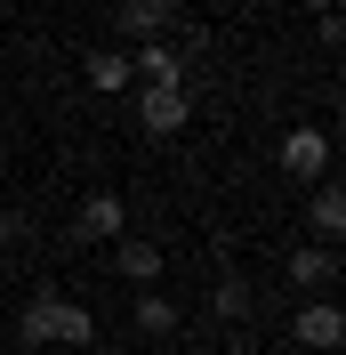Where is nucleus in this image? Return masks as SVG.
<instances>
[{"label": "nucleus", "mask_w": 346, "mask_h": 355, "mask_svg": "<svg viewBox=\"0 0 346 355\" xmlns=\"http://www.w3.org/2000/svg\"><path fill=\"white\" fill-rule=\"evenodd\" d=\"M17 331H24V347H89V339H97V315L73 307L65 291H48V283H41L33 299H24Z\"/></svg>", "instance_id": "f257e3e1"}, {"label": "nucleus", "mask_w": 346, "mask_h": 355, "mask_svg": "<svg viewBox=\"0 0 346 355\" xmlns=\"http://www.w3.org/2000/svg\"><path fill=\"white\" fill-rule=\"evenodd\" d=\"M185 121H194V89L185 81H145L137 89V130L145 137H177Z\"/></svg>", "instance_id": "f03ea898"}, {"label": "nucleus", "mask_w": 346, "mask_h": 355, "mask_svg": "<svg viewBox=\"0 0 346 355\" xmlns=\"http://www.w3.org/2000/svg\"><path fill=\"white\" fill-rule=\"evenodd\" d=\"M274 170L298 178V186H322V178H330V130H282Z\"/></svg>", "instance_id": "7ed1b4c3"}, {"label": "nucleus", "mask_w": 346, "mask_h": 355, "mask_svg": "<svg viewBox=\"0 0 346 355\" xmlns=\"http://www.w3.org/2000/svg\"><path fill=\"white\" fill-rule=\"evenodd\" d=\"M73 234H81V243H121V234H129V202L121 194H89L81 218H73Z\"/></svg>", "instance_id": "20e7f679"}, {"label": "nucleus", "mask_w": 346, "mask_h": 355, "mask_svg": "<svg viewBox=\"0 0 346 355\" xmlns=\"http://www.w3.org/2000/svg\"><path fill=\"white\" fill-rule=\"evenodd\" d=\"M290 331H298V347L330 355V347H338V339H346V315L330 307V299H306V307H298V323H290Z\"/></svg>", "instance_id": "39448f33"}, {"label": "nucleus", "mask_w": 346, "mask_h": 355, "mask_svg": "<svg viewBox=\"0 0 346 355\" xmlns=\"http://www.w3.org/2000/svg\"><path fill=\"white\" fill-rule=\"evenodd\" d=\"M161 266H170V250L145 243V234H121V243H113V275H121V283H153Z\"/></svg>", "instance_id": "423d86ee"}, {"label": "nucleus", "mask_w": 346, "mask_h": 355, "mask_svg": "<svg viewBox=\"0 0 346 355\" xmlns=\"http://www.w3.org/2000/svg\"><path fill=\"white\" fill-rule=\"evenodd\" d=\"M113 33H121V41H161V33H170V0H121Z\"/></svg>", "instance_id": "0eeeda50"}, {"label": "nucleus", "mask_w": 346, "mask_h": 355, "mask_svg": "<svg viewBox=\"0 0 346 355\" xmlns=\"http://www.w3.org/2000/svg\"><path fill=\"white\" fill-rule=\"evenodd\" d=\"M290 283H306V291L338 283V250H330V243H306V250H290Z\"/></svg>", "instance_id": "6e6552de"}, {"label": "nucleus", "mask_w": 346, "mask_h": 355, "mask_svg": "<svg viewBox=\"0 0 346 355\" xmlns=\"http://www.w3.org/2000/svg\"><path fill=\"white\" fill-rule=\"evenodd\" d=\"M306 226H314L322 243H338V234H346V194H338V186H330V178H322V186H314V202H306Z\"/></svg>", "instance_id": "1a4fd4ad"}, {"label": "nucleus", "mask_w": 346, "mask_h": 355, "mask_svg": "<svg viewBox=\"0 0 346 355\" xmlns=\"http://www.w3.org/2000/svg\"><path fill=\"white\" fill-rule=\"evenodd\" d=\"M89 89H105V97L137 89V73H129V49H97V57H89Z\"/></svg>", "instance_id": "9d476101"}, {"label": "nucleus", "mask_w": 346, "mask_h": 355, "mask_svg": "<svg viewBox=\"0 0 346 355\" xmlns=\"http://www.w3.org/2000/svg\"><path fill=\"white\" fill-rule=\"evenodd\" d=\"M129 73H137V81H185V73H177V49H170V41H137Z\"/></svg>", "instance_id": "9b49d317"}, {"label": "nucleus", "mask_w": 346, "mask_h": 355, "mask_svg": "<svg viewBox=\"0 0 346 355\" xmlns=\"http://www.w3.org/2000/svg\"><path fill=\"white\" fill-rule=\"evenodd\" d=\"M137 331H145V339H170V331H177V299L145 291V299H137Z\"/></svg>", "instance_id": "f8f14e48"}, {"label": "nucleus", "mask_w": 346, "mask_h": 355, "mask_svg": "<svg viewBox=\"0 0 346 355\" xmlns=\"http://www.w3.org/2000/svg\"><path fill=\"white\" fill-rule=\"evenodd\" d=\"M210 307H217V323H242V315H250V283H242V275H226V283L210 291Z\"/></svg>", "instance_id": "ddd939ff"}, {"label": "nucleus", "mask_w": 346, "mask_h": 355, "mask_svg": "<svg viewBox=\"0 0 346 355\" xmlns=\"http://www.w3.org/2000/svg\"><path fill=\"white\" fill-rule=\"evenodd\" d=\"M306 8H322V17H330V0H306Z\"/></svg>", "instance_id": "4468645a"}]
</instances>
